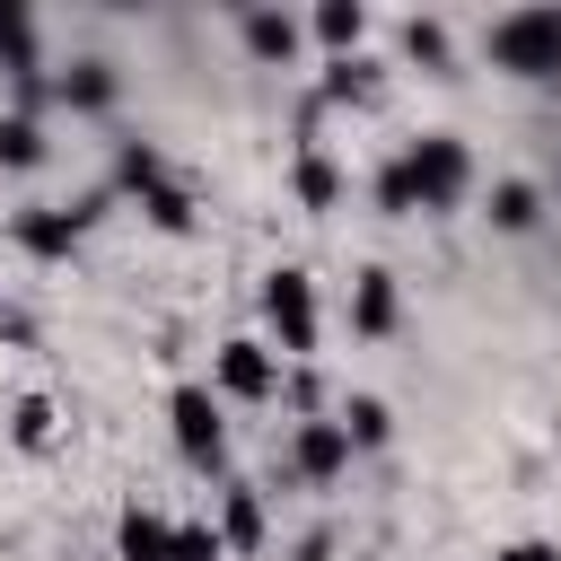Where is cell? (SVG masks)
<instances>
[{
    "label": "cell",
    "mask_w": 561,
    "mask_h": 561,
    "mask_svg": "<svg viewBox=\"0 0 561 561\" xmlns=\"http://www.w3.org/2000/svg\"><path fill=\"white\" fill-rule=\"evenodd\" d=\"M368 88H377L368 61H333V79H324V96H368Z\"/></svg>",
    "instance_id": "44dd1931"
},
{
    "label": "cell",
    "mask_w": 561,
    "mask_h": 561,
    "mask_svg": "<svg viewBox=\"0 0 561 561\" xmlns=\"http://www.w3.org/2000/svg\"><path fill=\"white\" fill-rule=\"evenodd\" d=\"M114 88H123V79H114V61H96V53H88V61H70V70L53 79V96H61L70 114H105V105H114Z\"/></svg>",
    "instance_id": "9c48e42d"
},
{
    "label": "cell",
    "mask_w": 561,
    "mask_h": 561,
    "mask_svg": "<svg viewBox=\"0 0 561 561\" xmlns=\"http://www.w3.org/2000/svg\"><path fill=\"white\" fill-rule=\"evenodd\" d=\"M403 53L430 61V70H447V26H438V18H412V26H403Z\"/></svg>",
    "instance_id": "ac0fdd59"
},
{
    "label": "cell",
    "mask_w": 561,
    "mask_h": 561,
    "mask_svg": "<svg viewBox=\"0 0 561 561\" xmlns=\"http://www.w3.org/2000/svg\"><path fill=\"white\" fill-rule=\"evenodd\" d=\"M96 219H105V193H88V202H53V210H18V219H9V237H18V254L61 263V254H70Z\"/></svg>",
    "instance_id": "277c9868"
},
{
    "label": "cell",
    "mask_w": 561,
    "mask_h": 561,
    "mask_svg": "<svg viewBox=\"0 0 561 561\" xmlns=\"http://www.w3.org/2000/svg\"><path fill=\"white\" fill-rule=\"evenodd\" d=\"M0 167H44V123L35 114H0Z\"/></svg>",
    "instance_id": "2e32d148"
},
{
    "label": "cell",
    "mask_w": 561,
    "mask_h": 561,
    "mask_svg": "<svg viewBox=\"0 0 561 561\" xmlns=\"http://www.w3.org/2000/svg\"><path fill=\"white\" fill-rule=\"evenodd\" d=\"M500 561H561V552H552V543H508Z\"/></svg>",
    "instance_id": "603a6c76"
},
{
    "label": "cell",
    "mask_w": 561,
    "mask_h": 561,
    "mask_svg": "<svg viewBox=\"0 0 561 561\" xmlns=\"http://www.w3.org/2000/svg\"><path fill=\"white\" fill-rule=\"evenodd\" d=\"M175 552V517H158V508H123L114 517V561H167Z\"/></svg>",
    "instance_id": "ba28073f"
},
{
    "label": "cell",
    "mask_w": 561,
    "mask_h": 561,
    "mask_svg": "<svg viewBox=\"0 0 561 561\" xmlns=\"http://www.w3.org/2000/svg\"><path fill=\"white\" fill-rule=\"evenodd\" d=\"M403 175H412V202H421V210H456L465 184H473V149H465L456 131H421V140L403 149Z\"/></svg>",
    "instance_id": "7a4b0ae2"
},
{
    "label": "cell",
    "mask_w": 561,
    "mask_h": 561,
    "mask_svg": "<svg viewBox=\"0 0 561 561\" xmlns=\"http://www.w3.org/2000/svg\"><path fill=\"white\" fill-rule=\"evenodd\" d=\"M377 202H386L394 219H403V210H421V202H412V175H403V158H394V167L377 175Z\"/></svg>",
    "instance_id": "7402d4cb"
},
{
    "label": "cell",
    "mask_w": 561,
    "mask_h": 561,
    "mask_svg": "<svg viewBox=\"0 0 561 561\" xmlns=\"http://www.w3.org/2000/svg\"><path fill=\"white\" fill-rule=\"evenodd\" d=\"M394 316H403L394 272H377V263H368V272L351 280V324H359V333H394Z\"/></svg>",
    "instance_id": "30bf717a"
},
{
    "label": "cell",
    "mask_w": 561,
    "mask_h": 561,
    "mask_svg": "<svg viewBox=\"0 0 561 561\" xmlns=\"http://www.w3.org/2000/svg\"><path fill=\"white\" fill-rule=\"evenodd\" d=\"M263 316H272V333H280V351H289V359H307V351H316V280H307L298 263H280V272L263 280Z\"/></svg>",
    "instance_id": "5b68a950"
},
{
    "label": "cell",
    "mask_w": 561,
    "mask_h": 561,
    "mask_svg": "<svg viewBox=\"0 0 561 561\" xmlns=\"http://www.w3.org/2000/svg\"><path fill=\"white\" fill-rule=\"evenodd\" d=\"M237 35H245L254 61H289V53H298V18H289V9H245Z\"/></svg>",
    "instance_id": "8fae6325"
},
{
    "label": "cell",
    "mask_w": 561,
    "mask_h": 561,
    "mask_svg": "<svg viewBox=\"0 0 561 561\" xmlns=\"http://www.w3.org/2000/svg\"><path fill=\"white\" fill-rule=\"evenodd\" d=\"M167 561H228V543H219V526H175V552Z\"/></svg>",
    "instance_id": "d6986e66"
},
{
    "label": "cell",
    "mask_w": 561,
    "mask_h": 561,
    "mask_svg": "<svg viewBox=\"0 0 561 561\" xmlns=\"http://www.w3.org/2000/svg\"><path fill=\"white\" fill-rule=\"evenodd\" d=\"M359 35H368V9H359V0H324V9H316V44H333L342 61L359 53Z\"/></svg>",
    "instance_id": "7c38bea8"
},
{
    "label": "cell",
    "mask_w": 561,
    "mask_h": 561,
    "mask_svg": "<svg viewBox=\"0 0 561 561\" xmlns=\"http://www.w3.org/2000/svg\"><path fill=\"white\" fill-rule=\"evenodd\" d=\"M491 219H500L508 237H526V228L543 219V193H535L526 175H508V184H491Z\"/></svg>",
    "instance_id": "4fadbf2b"
},
{
    "label": "cell",
    "mask_w": 561,
    "mask_h": 561,
    "mask_svg": "<svg viewBox=\"0 0 561 561\" xmlns=\"http://www.w3.org/2000/svg\"><path fill=\"white\" fill-rule=\"evenodd\" d=\"M333 421L351 430V447H386V438H394V412H386L377 394H351V403H342Z\"/></svg>",
    "instance_id": "9a60e30c"
},
{
    "label": "cell",
    "mask_w": 561,
    "mask_h": 561,
    "mask_svg": "<svg viewBox=\"0 0 561 561\" xmlns=\"http://www.w3.org/2000/svg\"><path fill=\"white\" fill-rule=\"evenodd\" d=\"M289 465H298V482H333V473L351 465V430H342V421H298Z\"/></svg>",
    "instance_id": "52a82bcc"
},
{
    "label": "cell",
    "mask_w": 561,
    "mask_h": 561,
    "mask_svg": "<svg viewBox=\"0 0 561 561\" xmlns=\"http://www.w3.org/2000/svg\"><path fill=\"white\" fill-rule=\"evenodd\" d=\"M298 202H307V210H333V202H342V175H333L324 149H298Z\"/></svg>",
    "instance_id": "e0dca14e"
},
{
    "label": "cell",
    "mask_w": 561,
    "mask_h": 561,
    "mask_svg": "<svg viewBox=\"0 0 561 561\" xmlns=\"http://www.w3.org/2000/svg\"><path fill=\"white\" fill-rule=\"evenodd\" d=\"M482 53L508 79H561V9H508V18H491Z\"/></svg>",
    "instance_id": "6da1fadb"
},
{
    "label": "cell",
    "mask_w": 561,
    "mask_h": 561,
    "mask_svg": "<svg viewBox=\"0 0 561 561\" xmlns=\"http://www.w3.org/2000/svg\"><path fill=\"white\" fill-rule=\"evenodd\" d=\"M219 386H228L237 403H263V394L280 386V359H272L263 342H245V333H237V342H219Z\"/></svg>",
    "instance_id": "8992f818"
},
{
    "label": "cell",
    "mask_w": 561,
    "mask_h": 561,
    "mask_svg": "<svg viewBox=\"0 0 561 561\" xmlns=\"http://www.w3.org/2000/svg\"><path fill=\"white\" fill-rule=\"evenodd\" d=\"M167 421H175V456L193 473H219L228 465V421H219V394L210 386H175L167 394Z\"/></svg>",
    "instance_id": "3957f363"
},
{
    "label": "cell",
    "mask_w": 561,
    "mask_h": 561,
    "mask_svg": "<svg viewBox=\"0 0 561 561\" xmlns=\"http://www.w3.org/2000/svg\"><path fill=\"white\" fill-rule=\"evenodd\" d=\"M219 543H237V552H254V543H263V500H254L245 482L219 500Z\"/></svg>",
    "instance_id": "5bb4252c"
},
{
    "label": "cell",
    "mask_w": 561,
    "mask_h": 561,
    "mask_svg": "<svg viewBox=\"0 0 561 561\" xmlns=\"http://www.w3.org/2000/svg\"><path fill=\"white\" fill-rule=\"evenodd\" d=\"M44 438H53V403L26 394V403H18V447H44Z\"/></svg>",
    "instance_id": "ffe728a7"
}]
</instances>
